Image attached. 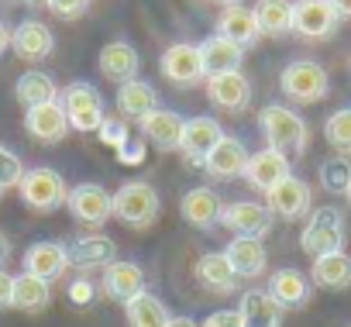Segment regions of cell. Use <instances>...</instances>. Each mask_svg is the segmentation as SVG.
Here are the masks:
<instances>
[{
  "label": "cell",
  "mask_w": 351,
  "mask_h": 327,
  "mask_svg": "<svg viewBox=\"0 0 351 327\" xmlns=\"http://www.w3.org/2000/svg\"><path fill=\"white\" fill-rule=\"evenodd\" d=\"M265 207H269V214H276L282 221H300V217H310L313 193H310V186L303 180L286 176L279 186H272L265 193Z\"/></svg>",
  "instance_id": "cell-10"
},
{
  "label": "cell",
  "mask_w": 351,
  "mask_h": 327,
  "mask_svg": "<svg viewBox=\"0 0 351 327\" xmlns=\"http://www.w3.org/2000/svg\"><path fill=\"white\" fill-rule=\"evenodd\" d=\"M279 90H282V97L293 100V104H317V100L327 97L330 80H327V69H324L320 62H313V59H296V62H289V66L282 69Z\"/></svg>",
  "instance_id": "cell-6"
},
{
  "label": "cell",
  "mask_w": 351,
  "mask_h": 327,
  "mask_svg": "<svg viewBox=\"0 0 351 327\" xmlns=\"http://www.w3.org/2000/svg\"><path fill=\"white\" fill-rule=\"evenodd\" d=\"M183 124H186L183 114L165 110V107H155L145 121H138L141 138H145L148 145H155L158 152H176V148H180V141H183Z\"/></svg>",
  "instance_id": "cell-15"
},
{
  "label": "cell",
  "mask_w": 351,
  "mask_h": 327,
  "mask_svg": "<svg viewBox=\"0 0 351 327\" xmlns=\"http://www.w3.org/2000/svg\"><path fill=\"white\" fill-rule=\"evenodd\" d=\"M69 269H73L69 252H66V245H59V241H35V245H28V252H25V272H32V276H38V279H45V282L62 279Z\"/></svg>",
  "instance_id": "cell-16"
},
{
  "label": "cell",
  "mask_w": 351,
  "mask_h": 327,
  "mask_svg": "<svg viewBox=\"0 0 351 327\" xmlns=\"http://www.w3.org/2000/svg\"><path fill=\"white\" fill-rule=\"evenodd\" d=\"M217 35L228 38V42H234L238 49H248V45L258 42L262 32H258V21H255L252 8H245V4H228V8L221 11V18H217Z\"/></svg>",
  "instance_id": "cell-23"
},
{
  "label": "cell",
  "mask_w": 351,
  "mask_h": 327,
  "mask_svg": "<svg viewBox=\"0 0 351 327\" xmlns=\"http://www.w3.org/2000/svg\"><path fill=\"white\" fill-rule=\"evenodd\" d=\"M0 200H4V186H0Z\"/></svg>",
  "instance_id": "cell-52"
},
{
  "label": "cell",
  "mask_w": 351,
  "mask_h": 327,
  "mask_svg": "<svg viewBox=\"0 0 351 327\" xmlns=\"http://www.w3.org/2000/svg\"><path fill=\"white\" fill-rule=\"evenodd\" d=\"M269 296L282 310H300L310 300V279L300 269H279L269 276Z\"/></svg>",
  "instance_id": "cell-27"
},
{
  "label": "cell",
  "mask_w": 351,
  "mask_h": 327,
  "mask_svg": "<svg viewBox=\"0 0 351 327\" xmlns=\"http://www.w3.org/2000/svg\"><path fill=\"white\" fill-rule=\"evenodd\" d=\"M252 14L258 21V32L269 38H282L293 32V4L289 0H258L252 8Z\"/></svg>",
  "instance_id": "cell-34"
},
{
  "label": "cell",
  "mask_w": 351,
  "mask_h": 327,
  "mask_svg": "<svg viewBox=\"0 0 351 327\" xmlns=\"http://www.w3.org/2000/svg\"><path fill=\"white\" fill-rule=\"evenodd\" d=\"M8 258H11V238H8L4 231H0V269L8 265Z\"/></svg>",
  "instance_id": "cell-45"
},
{
  "label": "cell",
  "mask_w": 351,
  "mask_h": 327,
  "mask_svg": "<svg viewBox=\"0 0 351 327\" xmlns=\"http://www.w3.org/2000/svg\"><path fill=\"white\" fill-rule=\"evenodd\" d=\"M69 252V262L83 272H93V269H107L110 262H117V245L114 238L107 234H83V238H73L66 245Z\"/></svg>",
  "instance_id": "cell-19"
},
{
  "label": "cell",
  "mask_w": 351,
  "mask_h": 327,
  "mask_svg": "<svg viewBox=\"0 0 351 327\" xmlns=\"http://www.w3.org/2000/svg\"><path fill=\"white\" fill-rule=\"evenodd\" d=\"M207 97H210L214 107L238 114V110H245V107L252 104V83H248V76H245L241 69H238V73L207 76Z\"/></svg>",
  "instance_id": "cell-18"
},
{
  "label": "cell",
  "mask_w": 351,
  "mask_h": 327,
  "mask_svg": "<svg viewBox=\"0 0 351 327\" xmlns=\"http://www.w3.org/2000/svg\"><path fill=\"white\" fill-rule=\"evenodd\" d=\"M197 279L207 293H234L238 289V272L231 269L224 252H207L197 262Z\"/></svg>",
  "instance_id": "cell-30"
},
{
  "label": "cell",
  "mask_w": 351,
  "mask_h": 327,
  "mask_svg": "<svg viewBox=\"0 0 351 327\" xmlns=\"http://www.w3.org/2000/svg\"><path fill=\"white\" fill-rule=\"evenodd\" d=\"M124 317H128V327H165L169 324V310L165 303L155 296V293H138L134 300L124 303Z\"/></svg>",
  "instance_id": "cell-35"
},
{
  "label": "cell",
  "mask_w": 351,
  "mask_h": 327,
  "mask_svg": "<svg viewBox=\"0 0 351 327\" xmlns=\"http://www.w3.org/2000/svg\"><path fill=\"white\" fill-rule=\"evenodd\" d=\"M0 4H14V0H0Z\"/></svg>",
  "instance_id": "cell-51"
},
{
  "label": "cell",
  "mask_w": 351,
  "mask_h": 327,
  "mask_svg": "<svg viewBox=\"0 0 351 327\" xmlns=\"http://www.w3.org/2000/svg\"><path fill=\"white\" fill-rule=\"evenodd\" d=\"M14 300V276L8 269H0V310H8Z\"/></svg>",
  "instance_id": "cell-44"
},
{
  "label": "cell",
  "mask_w": 351,
  "mask_h": 327,
  "mask_svg": "<svg viewBox=\"0 0 351 327\" xmlns=\"http://www.w3.org/2000/svg\"><path fill=\"white\" fill-rule=\"evenodd\" d=\"M348 69H351V62H348Z\"/></svg>",
  "instance_id": "cell-54"
},
{
  "label": "cell",
  "mask_w": 351,
  "mask_h": 327,
  "mask_svg": "<svg viewBox=\"0 0 351 327\" xmlns=\"http://www.w3.org/2000/svg\"><path fill=\"white\" fill-rule=\"evenodd\" d=\"M155 107H158V93H155L152 83H145V80H128V83L117 86V110H121V117H128V121H145Z\"/></svg>",
  "instance_id": "cell-29"
},
{
  "label": "cell",
  "mask_w": 351,
  "mask_h": 327,
  "mask_svg": "<svg viewBox=\"0 0 351 327\" xmlns=\"http://www.w3.org/2000/svg\"><path fill=\"white\" fill-rule=\"evenodd\" d=\"M97 134H100V138H104V141H107V145H114V148H117V145H121V141H124V138H128V131H124V128H121V124H117V121H110V117H107V121H104V128H100V131H97Z\"/></svg>",
  "instance_id": "cell-43"
},
{
  "label": "cell",
  "mask_w": 351,
  "mask_h": 327,
  "mask_svg": "<svg viewBox=\"0 0 351 327\" xmlns=\"http://www.w3.org/2000/svg\"><path fill=\"white\" fill-rule=\"evenodd\" d=\"M14 97H18V104H25V110H28V107H38V104H56V100H59V86H56V80H52L49 73L28 69V73L18 76Z\"/></svg>",
  "instance_id": "cell-32"
},
{
  "label": "cell",
  "mask_w": 351,
  "mask_h": 327,
  "mask_svg": "<svg viewBox=\"0 0 351 327\" xmlns=\"http://www.w3.org/2000/svg\"><path fill=\"white\" fill-rule=\"evenodd\" d=\"M25 131L42 141V145H59L73 128H69V117L62 110V104H38V107H28L25 110Z\"/></svg>",
  "instance_id": "cell-14"
},
{
  "label": "cell",
  "mask_w": 351,
  "mask_h": 327,
  "mask_svg": "<svg viewBox=\"0 0 351 327\" xmlns=\"http://www.w3.org/2000/svg\"><path fill=\"white\" fill-rule=\"evenodd\" d=\"M138 66H141V59H138L134 45L124 42V38L107 42V45L100 49V73H104L110 83H117V86L128 83V80H138Z\"/></svg>",
  "instance_id": "cell-24"
},
{
  "label": "cell",
  "mask_w": 351,
  "mask_h": 327,
  "mask_svg": "<svg viewBox=\"0 0 351 327\" xmlns=\"http://www.w3.org/2000/svg\"><path fill=\"white\" fill-rule=\"evenodd\" d=\"M138 293H145V269L138 262H110L104 269V296L114 300V303H128L134 300Z\"/></svg>",
  "instance_id": "cell-20"
},
{
  "label": "cell",
  "mask_w": 351,
  "mask_h": 327,
  "mask_svg": "<svg viewBox=\"0 0 351 327\" xmlns=\"http://www.w3.org/2000/svg\"><path fill=\"white\" fill-rule=\"evenodd\" d=\"M25 162H21V155L14 152V148H8L4 141H0V186L4 190H11V186H18L21 180H25Z\"/></svg>",
  "instance_id": "cell-38"
},
{
  "label": "cell",
  "mask_w": 351,
  "mask_h": 327,
  "mask_svg": "<svg viewBox=\"0 0 351 327\" xmlns=\"http://www.w3.org/2000/svg\"><path fill=\"white\" fill-rule=\"evenodd\" d=\"M66 296H69V303H73V306H90V303L97 300V286H93L86 276H80V279H73V282H69Z\"/></svg>",
  "instance_id": "cell-39"
},
{
  "label": "cell",
  "mask_w": 351,
  "mask_h": 327,
  "mask_svg": "<svg viewBox=\"0 0 351 327\" xmlns=\"http://www.w3.org/2000/svg\"><path fill=\"white\" fill-rule=\"evenodd\" d=\"M200 59H204V69L207 76H221V73H238L241 62H245V49H238L234 42L221 38L217 32L207 35L200 42Z\"/></svg>",
  "instance_id": "cell-26"
},
{
  "label": "cell",
  "mask_w": 351,
  "mask_h": 327,
  "mask_svg": "<svg viewBox=\"0 0 351 327\" xmlns=\"http://www.w3.org/2000/svg\"><path fill=\"white\" fill-rule=\"evenodd\" d=\"M158 210H162V200H158V193H155V186H148V183H124L117 193H114V217L124 224V228H131V231H145V228H152L155 224V217H158Z\"/></svg>",
  "instance_id": "cell-5"
},
{
  "label": "cell",
  "mask_w": 351,
  "mask_h": 327,
  "mask_svg": "<svg viewBox=\"0 0 351 327\" xmlns=\"http://www.w3.org/2000/svg\"><path fill=\"white\" fill-rule=\"evenodd\" d=\"M320 186L327 193H344L348 197V186H351V162L348 158H327L320 166Z\"/></svg>",
  "instance_id": "cell-37"
},
{
  "label": "cell",
  "mask_w": 351,
  "mask_h": 327,
  "mask_svg": "<svg viewBox=\"0 0 351 327\" xmlns=\"http://www.w3.org/2000/svg\"><path fill=\"white\" fill-rule=\"evenodd\" d=\"M59 104H62V110H66L73 131L90 134V131H100L104 121H107V114H104V100H100V90H97L93 83L76 80V83L62 86V90H59Z\"/></svg>",
  "instance_id": "cell-4"
},
{
  "label": "cell",
  "mask_w": 351,
  "mask_h": 327,
  "mask_svg": "<svg viewBox=\"0 0 351 327\" xmlns=\"http://www.w3.org/2000/svg\"><path fill=\"white\" fill-rule=\"evenodd\" d=\"M337 25H341V18L330 8V0H296L293 4V32L300 38H310V42L330 38L337 32Z\"/></svg>",
  "instance_id": "cell-7"
},
{
  "label": "cell",
  "mask_w": 351,
  "mask_h": 327,
  "mask_svg": "<svg viewBox=\"0 0 351 327\" xmlns=\"http://www.w3.org/2000/svg\"><path fill=\"white\" fill-rule=\"evenodd\" d=\"M25 4H32V8H49L52 0H25Z\"/></svg>",
  "instance_id": "cell-49"
},
{
  "label": "cell",
  "mask_w": 351,
  "mask_h": 327,
  "mask_svg": "<svg viewBox=\"0 0 351 327\" xmlns=\"http://www.w3.org/2000/svg\"><path fill=\"white\" fill-rule=\"evenodd\" d=\"M18 193H21V204L35 214H52V210L66 207V200H69V186H66L62 173L52 166L28 169L25 180L18 183Z\"/></svg>",
  "instance_id": "cell-2"
},
{
  "label": "cell",
  "mask_w": 351,
  "mask_h": 327,
  "mask_svg": "<svg viewBox=\"0 0 351 327\" xmlns=\"http://www.w3.org/2000/svg\"><path fill=\"white\" fill-rule=\"evenodd\" d=\"M117 155L121 162H128V166H138V162H145V145L141 141H131V134L117 145Z\"/></svg>",
  "instance_id": "cell-41"
},
{
  "label": "cell",
  "mask_w": 351,
  "mask_h": 327,
  "mask_svg": "<svg viewBox=\"0 0 351 327\" xmlns=\"http://www.w3.org/2000/svg\"><path fill=\"white\" fill-rule=\"evenodd\" d=\"M258 131L265 138V148H276L282 155H303L306 152V141H310V131H306V121L282 107V104H265L258 110Z\"/></svg>",
  "instance_id": "cell-1"
},
{
  "label": "cell",
  "mask_w": 351,
  "mask_h": 327,
  "mask_svg": "<svg viewBox=\"0 0 351 327\" xmlns=\"http://www.w3.org/2000/svg\"><path fill=\"white\" fill-rule=\"evenodd\" d=\"M221 224H224L234 238H265L269 228H272V214H269L265 204H255V200H231V204H224Z\"/></svg>",
  "instance_id": "cell-9"
},
{
  "label": "cell",
  "mask_w": 351,
  "mask_h": 327,
  "mask_svg": "<svg viewBox=\"0 0 351 327\" xmlns=\"http://www.w3.org/2000/svg\"><path fill=\"white\" fill-rule=\"evenodd\" d=\"M49 303H52V282H45V279H38L32 272L14 276V300H11L14 310H21V313H42Z\"/></svg>",
  "instance_id": "cell-33"
},
{
  "label": "cell",
  "mask_w": 351,
  "mask_h": 327,
  "mask_svg": "<svg viewBox=\"0 0 351 327\" xmlns=\"http://www.w3.org/2000/svg\"><path fill=\"white\" fill-rule=\"evenodd\" d=\"M324 138L337 155H351V107H341L324 121Z\"/></svg>",
  "instance_id": "cell-36"
},
{
  "label": "cell",
  "mask_w": 351,
  "mask_h": 327,
  "mask_svg": "<svg viewBox=\"0 0 351 327\" xmlns=\"http://www.w3.org/2000/svg\"><path fill=\"white\" fill-rule=\"evenodd\" d=\"M162 76L176 86H197L200 80H207V69H204V59H200V45H190V42H176L162 52Z\"/></svg>",
  "instance_id": "cell-8"
},
{
  "label": "cell",
  "mask_w": 351,
  "mask_h": 327,
  "mask_svg": "<svg viewBox=\"0 0 351 327\" xmlns=\"http://www.w3.org/2000/svg\"><path fill=\"white\" fill-rule=\"evenodd\" d=\"M180 214L186 224H193L197 231H210L214 224H221V214H224V200L207 190V186H197L190 190L183 200H180Z\"/></svg>",
  "instance_id": "cell-22"
},
{
  "label": "cell",
  "mask_w": 351,
  "mask_h": 327,
  "mask_svg": "<svg viewBox=\"0 0 351 327\" xmlns=\"http://www.w3.org/2000/svg\"><path fill=\"white\" fill-rule=\"evenodd\" d=\"M300 248L310 258L330 255V252H344V214L337 207H317L310 210L303 234H300Z\"/></svg>",
  "instance_id": "cell-3"
},
{
  "label": "cell",
  "mask_w": 351,
  "mask_h": 327,
  "mask_svg": "<svg viewBox=\"0 0 351 327\" xmlns=\"http://www.w3.org/2000/svg\"><path fill=\"white\" fill-rule=\"evenodd\" d=\"M86 8H90V0H52V4H49V11H52L56 18H66V21L83 18Z\"/></svg>",
  "instance_id": "cell-40"
},
{
  "label": "cell",
  "mask_w": 351,
  "mask_h": 327,
  "mask_svg": "<svg viewBox=\"0 0 351 327\" xmlns=\"http://www.w3.org/2000/svg\"><path fill=\"white\" fill-rule=\"evenodd\" d=\"M11 32H14V28H8L4 21H0V56H4V52L11 49Z\"/></svg>",
  "instance_id": "cell-46"
},
{
  "label": "cell",
  "mask_w": 351,
  "mask_h": 327,
  "mask_svg": "<svg viewBox=\"0 0 351 327\" xmlns=\"http://www.w3.org/2000/svg\"><path fill=\"white\" fill-rule=\"evenodd\" d=\"M217 4H224V8H228V4H241V0H217Z\"/></svg>",
  "instance_id": "cell-50"
},
{
  "label": "cell",
  "mask_w": 351,
  "mask_h": 327,
  "mask_svg": "<svg viewBox=\"0 0 351 327\" xmlns=\"http://www.w3.org/2000/svg\"><path fill=\"white\" fill-rule=\"evenodd\" d=\"M238 313L245 327H282V306L269 296V289H245Z\"/></svg>",
  "instance_id": "cell-28"
},
{
  "label": "cell",
  "mask_w": 351,
  "mask_h": 327,
  "mask_svg": "<svg viewBox=\"0 0 351 327\" xmlns=\"http://www.w3.org/2000/svg\"><path fill=\"white\" fill-rule=\"evenodd\" d=\"M224 255H228L231 269L238 272V279H258L265 272V262H269L262 238H231Z\"/></svg>",
  "instance_id": "cell-25"
},
{
  "label": "cell",
  "mask_w": 351,
  "mask_h": 327,
  "mask_svg": "<svg viewBox=\"0 0 351 327\" xmlns=\"http://www.w3.org/2000/svg\"><path fill=\"white\" fill-rule=\"evenodd\" d=\"M200 327H245V324H241V313L238 310H214Z\"/></svg>",
  "instance_id": "cell-42"
},
{
  "label": "cell",
  "mask_w": 351,
  "mask_h": 327,
  "mask_svg": "<svg viewBox=\"0 0 351 327\" xmlns=\"http://www.w3.org/2000/svg\"><path fill=\"white\" fill-rule=\"evenodd\" d=\"M248 158H252L248 145H245L241 138H234V134H224V138L214 145V152L207 155L204 169H207V176H214V180H234V176H245Z\"/></svg>",
  "instance_id": "cell-13"
},
{
  "label": "cell",
  "mask_w": 351,
  "mask_h": 327,
  "mask_svg": "<svg viewBox=\"0 0 351 327\" xmlns=\"http://www.w3.org/2000/svg\"><path fill=\"white\" fill-rule=\"evenodd\" d=\"M310 282L320 289H348L351 286V255L344 252H330L313 258L310 265Z\"/></svg>",
  "instance_id": "cell-31"
},
{
  "label": "cell",
  "mask_w": 351,
  "mask_h": 327,
  "mask_svg": "<svg viewBox=\"0 0 351 327\" xmlns=\"http://www.w3.org/2000/svg\"><path fill=\"white\" fill-rule=\"evenodd\" d=\"M11 49H14V56L25 59V62H42V59L52 56L56 35H52L49 25H42V21H21V25L11 32Z\"/></svg>",
  "instance_id": "cell-21"
},
{
  "label": "cell",
  "mask_w": 351,
  "mask_h": 327,
  "mask_svg": "<svg viewBox=\"0 0 351 327\" xmlns=\"http://www.w3.org/2000/svg\"><path fill=\"white\" fill-rule=\"evenodd\" d=\"M348 200H351V186H348Z\"/></svg>",
  "instance_id": "cell-53"
},
{
  "label": "cell",
  "mask_w": 351,
  "mask_h": 327,
  "mask_svg": "<svg viewBox=\"0 0 351 327\" xmlns=\"http://www.w3.org/2000/svg\"><path fill=\"white\" fill-rule=\"evenodd\" d=\"M286 176H293V173H289V155H282V152H276V148H262V152H255V155L248 158L245 180H248V186L258 190V193H269V190L279 186Z\"/></svg>",
  "instance_id": "cell-17"
},
{
  "label": "cell",
  "mask_w": 351,
  "mask_h": 327,
  "mask_svg": "<svg viewBox=\"0 0 351 327\" xmlns=\"http://www.w3.org/2000/svg\"><path fill=\"white\" fill-rule=\"evenodd\" d=\"M165 327H200L197 320H190V317H169V324Z\"/></svg>",
  "instance_id": "cell-48"
},
{
  "label": "cell",
  "mask_w": 351,
  "mask_h": 327,
  "mask_svg": "<svg viewBox=\"0 0 351 327\" xmlns=\"http://www.w3.org/2000/svg\"><path fill=\"white\" fill-rule=\"evenodd\" d=\"M66 207H69V214H73L76 221L97 228V224H104V221L114 217V193H107V190L97 186V183H80V186L69 190Z\"/></svg>",
  "instance_id": "cell-11"
},
{
  "label": "cell",
  "mask_w": 351,
  "mask_h": 327,
  "mask_svg": "<svg viewBox=\"0 0 351 327\" xmlns=\"http://www.w3.org/2000/svg\"><path fill=\"white\" fill-rule=\"evenodd\" d=\"M224 138V128L207 117V114H197V117H186L183 124V141H180V152L190 158V166H200L204 169V162L207 155L214 152V145Z\"/></svg>",
  "instance_id": "cell-12"
},
{
  "label": "cell",
  "mask_w": 351,
  "mask_h": 327,
  "mask_svg": "<svg viewBox=\"0 0 351 327\" xmlns=\"http://www.w3.org/2000/svg\"><path fill=\"white\" fill-rule=\"evenodd\" d=\"M330 8L337 11V18H351V0H330Z\"/></svg>",
  "instance_id": "cell-47"
}]
</instances>
